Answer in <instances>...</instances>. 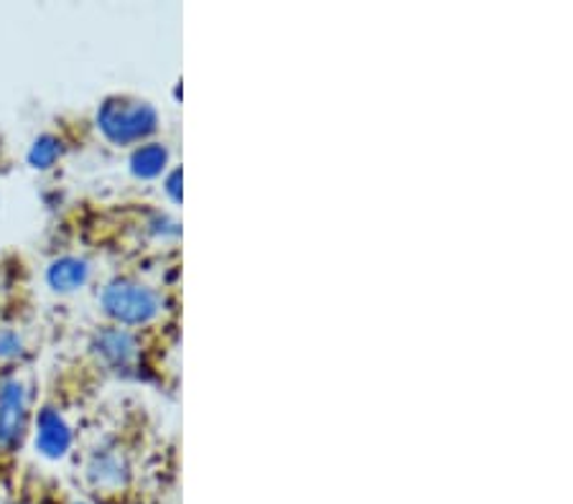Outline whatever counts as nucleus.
<instances>
[{
  "mask_svg": "<svg viewBox=\"0 0 573 504\" xmlns=\"http://www.w3.org/2000/svg\"><path fill=\"white\" fill-rule=\"evenodd\" d=\"M97 126L110 143L130 146L156 133L159 115L148 103L128 100V97H110V100L99 105Z\"/></svg>",
  "mask_w": 573,
  "mask_h": 504,
  "instance_id": "nucleus-1",
  "label": "nucleus"
},
{
  "mask_svg": "<svg viewBox=\"0 0 573 504\" xmlns=\"http://www.w3.org/2000/svg\"><path fill=\"white\" fill-rule=\"evenodd\" d=\"M99 303H103L107 317L126 326L148 324L161 311V301L153 288L136 283V280H113V283H107L103 296H99Z\"/></svg>",
  "mask_w": 573,
  "mask_h": 504,
  "instance_id": "nucleus-2",
  "label": "nucleus"
},
{
  "mask_svg": "<svg viewBox=\"0 0 573 504\" xmlns=\"http://www.w3.org/2000/svg\"><path fill=\"white\" fill-rule=\"evenodd\" d=\"M29 420V395L21 379L0 383V449L11 451L21 443Z\"/></svg>",
  "mask_w": 573,
  "mask_h": 504,
  "instance_id": "nucleus-3",
  "label": "nucleus"
},
{
  "mask_svg": "<svg viewBox=\"0 0 573 504\" xmlns=\"http://www.w3.org/2000/svg\"><path fill=\"white\" fill-rule=\"evenodd\" d=\"M72 446V431L60 412L46 408L36 420V449L46 459H62Z\"/></svg>",
  "mask_w": 573,
  "mask_h": 504,
  "instance_id": "nucleus-4",
  "label": "nucleus"
},
{
  "mask_svg": "<svg viewBox=\"0 0 573 504\" xmlns=\"http://www.w3.org/2000/svg\"><path fill=\"white\" fill-rule=\"evenodd\" d=\"M95 352L107 362V365L126 369L138 357V342L128 329H118V326L103 329V332L95 336Z\"/></svg>",
  "mask_w": 573,
  "mask_h": 504,
  "instance_id": "nucleus-5",
  "label": "nucleus"
},
{
  "mask_svg": "<svg viewBox=\"0 0 573 504\" xmlns=\"http://www.w3.org/2000/svg\"><path fill=\"white\" fill-rule=\"evenodd\" d=\"M87 479L95 490L118 492L128 484V464L118 457V453L99 451L93 459H89Z\"/></svg>",
  "mask_w": 573,
  "mask_h": 504,
  "instance_id": "nucleus-6",
  "label": "nucleus"
},
{
  "mask_svg": "<svg viewBox=\"0 0 573 504\" xmlns=\"http://www.w3.org/2000/svg\"><path fill=\"white\" fill-rule=\"evenodd\" d=\"M46 280L54 291L74 293L89 280V262L82 258H60L46 270Z\"/></svg>",
  "mask_w": 573,
  "mask_h": 504,
  "instance_id": "nucleus-7",
  "label": "nucleus"
},
{
  "mask_svg": "<svg viewBox=\"0 0 573 504\" xmlns=\"http://www.w3.org/2000/svg\"><path fill=\"white\" fill-rule=\"evenodd\" d=\"M169 167V151L161 143L140 146L136 153L130 156V171L138 179H156L161 176L163 169Z\"/></svg>",
  "mask_w": 573,
  "mask_h": 504,
  "instance_id": "nucleus-8",
  "label": "nucleus"
},
{
  "mask_svg": "<svg viewBox=\"0 0 573 504\" xmlns=\"http://www.w3.org/2000/svg\"><path fill=\"white\" fill-rule=\"evenodd\" d=\"M60 156H62L60 138L41 136V138L33 140V146H31V151H29V163H31L33 169L46 171V169H52L56 161H60Z\"/></svg>",
  "mask_w": 573,
  "mask_h": 504,
  "instance_id": "nucleus-9",
  "label": "nucleus"
},
{
  "mask_svg": "<svg viewBox=\"0 0 573 504\" xmlns=\"http://www.w3.org/2000/svg\"><path fill=\"white\" fill-rule=\"evenodd\" d=\"M26 344L13 329H0V360H19Z\"/></svg>",
  "mask_w": 573,
  "mask_h": 504,
  "instance_id": "nucleus-10",
  "label": "nucleus"
},
{
  "mask_svg": "<svg viewBox=\"0 0 573 504\" xmlns=\"http://www.w3.org/2000/svg\"><path fill=\"white\" fill-rule=\"evenodd\" d=\"M166 192L173 202H181V169H173L171 176L166 179Z\"/></svg>",
  "mask_w": 573,
  "mask_h": 504,
  "instance_id": "nucleus-11",
  "label": "nucleus"
},
{
  "mask_svg": "<svg viewBox=\"0 0 573 504\" xmlns=\"http://www.w3.org/2000/svg\"><path fill=\"white\" fill-rule=\"evenodd\" d=\"M77 504H82V502H77Z\"/></svg>",
  "mask_w": 573,
  "mask_h": 504,
  "instance_id": "nucleus-12",
  "label": "nucleus"
}]
</instances>
